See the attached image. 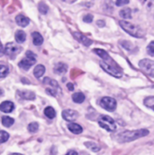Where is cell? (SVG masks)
Segmentation results:
<instances>
[{"label": "cell", "mask_w": 154, "mask_h": 155, "mask_svg": "<svg viewBox=\"0 0 154 155\" xmlns=\"http://www.w3.org/2000/svg\"><path fill=\"white\" fill-rule=\"evenodd\" d=\"M149 134V131L145 129L136 130V131H126L116 135V140L119 143H128L133 142L136 139L144 137Z\"/></svg>", "instance_id": "1"}, {"label": "cell", "mask_w": 154, "mask_h": 155, "mask_svg": "<svg viewBox=\"0 0 154 155\" xmlns=\"http://www.w3.org/2000/svg\"><path fill=\"white\" fill-rule=\"evenodd\" d=\"M120 25L123 27V30H125L132 36H134V37H137V38H141V37L144 36L143 30L140 26H138L136 25H133V24L129 23L127 21L122 20V21H120Z\"/></svg>", "instance_id": "2"}, {"label": "cell", "mask_w": 154, "mask_h": 155, "mask_svg": "<svg viewBox=\"0 0 154 155\" xmlns=\"http://www.w3.org/2000/svg\"><path fill=\"white\" fill-rule=\"evenodd\" d=\"M98 124L102 128L105 129L108 132H114V131H116V128H117L116 124L113 121V119L108 115L100 116L98 119Z\"/></svg>", "instance_id": "3"}, {"label": "cell", "mask_w": 154, "mask_h": 155, "mask_svg": "<svg viewBox=\"0 0 154 155\" xmlns=\"http://www.w3.org/2000/svg\"><path fill=\"white\" fill-rule=\"evenodd\" d=\"M35 61H36L35 54L31 51H27L25 53V58L22 59L19 62L18 65H19V67L23 68L24 70H28L32 65H34L35 64Z\"/></svg>", "instance_id": "4"}, {"label": "cell", "mask_w": 154, "mask_h": 155, "mask_svg": "<svg viewBox=\"0 0 154 155\" xmlns=\"http://www.w3.org/2000/svg\"><path fill=\"white\" fill-rule=\"evenodd\" d=\"M100 65H101V67H102L106 73H108L109 74H111V75H113V76H114V77L120 78V77H122V75H123L122 70L119 69V67H117V65L114 66V65L110 64H108V63H106V62H104V61L100 62Z\"/></svg>", "instance_id": "5"}, {"label": "cell", "mask_w": 154, "mask_h": 155, "mask_svg": "<svg viewBox=\"0 0 154 155\" xmlns=\"http://www.w3.org/2000/svg\"><path fill=\"white\" fill-rule=\"evenodd\" d=\"M21 51H22V47L13 42L7 43L4 48V53L11 58H14L15 56H16Z\"/></svg>", "instance_id": "6"}, {"label": "cell", "mask_w": 154, "mask_h": 155, "mask_svg": "<svg viewBox=\"0 0 154 155\" xmlns=\"http://www.w3.org/2000/svg\"><path fill=\"white\" fill-rule=\"evenodd\" d=\"M100 104L103 109H105L109 112H113L117 106V103H116L115 99H113L112 97H103L100 101Z\"/></svg>", "instance_id": "7"}, {"label": "cell", "mask_w": 154, "mask_h": 155, "mask_svg": "<svg viewBox=\"0 0 154 155\" xmlns=\"http://www.w3.org/2000/svg\"><path fill=\"white\" fill-rule=\"evenodd\" d=\"M139 65L146 73L154 75V63L152 61H151L149 59H143L139 63Z\"/></svg>", "instance_id": "8"}, {"label": "cell", "mask_w": 154, "mask_h": 155, "mask_svg": "<svg viewBox=\"0 0 154 155\" xmlns=\"http://www.w3.org/2000/svg\"><path fill=\"white\" fill-rule=\"evenodd\" d=\"M62 116L65 121L74 122L78 118L79 114H78V113L76 111H74V110H71V109H66V110L63 111Z\"/></svg>", "instance_id": "9"}, {"label": "cell", "mask_w": 154, "mask_h": 155, "mask_svg": "<svg viewBox=\"0 0 154 155\" xmlns=\"http://www.w3.org/2000/svg\"><path fill=\"white\" fill-rule=\"evenodd\" d=\"M73 35H74V36L75 37V39H76L77 41H79L80 43H82V44H83L84 45H85V46H89V45H91L92 43H93L91 39H89L87 36H85L84 35L81 34L80 32H74Z\"/></svg>", "instance_id": "10"}, {"label": "cell", "mask_w": 154, "mask_h": 155, "mask_svg": "<svg viewBox=\"0 0 154 155\" xmlns=\"http://www.w3.org/2000/svg\"><path fill=\"white\" fill-rule=\"evenodd\" d=\"M15 109V105L10 101H5L0 104V111L5 114L11 113Z\"/></svg>", "instance_id": "11"}, {"label": "cell", "mask_w": 154, "mask_h": 155, "mask_svg": "<svg viewBox=\"0 0 154 155\" xmlns=\"http://www.w3.org/2000/svg\"><path fill=\"white\" fill-rule=\"evenodd\" d=\"M17 94L19 97L25 100H34L35 99V94L33 92L30 91H18Z\"/></svg>", "instance_id": "12"}, {"label": "cell", "mask_w": 154, "mask_h": 155, "mask_svg": "<svg viewBox=\"0 0 154 155\" xmlns=\"http://www.w3.org/2000/svg\"><path fill=\"white\" fill-rule=\"evenodd\" d=\"M15 22H16V24L18 25H20L22 27H25V26H26L29 24L30 20H29L28 17H26V16H25L23 15H18L15 17Z\"/></svg>", "instance_id": "13"}, {"label": "cell", "mask_w": 154, "mask_h": 155, "mask_svg": "<svg viewBox=\"0 0 154 155\" xmlns=\"http://www.w3.org/2000/svg\"><path fill=\"white\" fill-rule=\"evenodd\" d=\"M32 38H33V43L34 45H41L44 42V38L41 35L40 33L38 32H33L32 33Z\"/></svg>", "instance_id": "14"}, {"label": "cell", "mask_w": 154, "mask_h": 155, "mask_svg": "<svg viewBox=\"0 0 154 155\" xmlns=\"http://www.w3.org/2000/svg\"><path fill=\"white\" fill-rule=\"evenodd\" d=\"M93 52H94L97 55H99L101 58H103V59L104 60V62H106V61H111V60H112L111 57H110V55L108 54V53H107L106 51L103 50V49L95 48V49H93Z\"/></svg>", "instance_id": "15"}, {"label": "cell", "mask_w": 154, "mask_h": 155, "mask_svg": "<svg viewBox=\"0 0 154 155\" xmlns=\"http://www.w3.org/2000/svg\"><path fill=\"white\" fill-rule=\"evenodd\" d=\"M44 84L50 85V87H48V88L54 89V90H55V91L60 90V87H59L58 83H57L55 80H53V79H51V78H48V77L44 78Z\"/></svg>", "instance_id": "16"}, {"label": "cell", "mask_w": 154, "mask_h": 155, "mask_svg": "<svg viewBox=\"0 0 154 155\" xmlns=\"http://www.w3.org/2000/svg\"><path fill=\"white\" fill-rule=\"evenodd\" d=\"M68 129H69V131L71 132V133H73V134H80L82 132H83V128H82V126H80L79 124H74V123H72V124H68Z\"/></svg>", "instance_id": "17"}, {"label": "cell", "mask_w": 154, "mask_h": 155, "mask_svg": "<svg viewBox=\"0 0 154 155\" xmlns=\"http://www.w3.org/2000/svg\"><path fill=\"white\" fill-rule=\"evenodd\" d=\"M54 73L55 74H64L67 71V65L65 64H64V63H58L54 66Z\"/></svg>", "instance_id": "18"}, {"label": "cell", "mask_w": 154, "mask_h": 155, "mask_svg": "<svg viewBox=\"0 0 154 155\" xmlns=\"http://www.w3.org/2000/svg\"><path fill=\"white\" fill-rule=\"evenodd\" d=\"M45 72V67L42 64H38L34 69V75L36 78H40Z\"/></svg>", "instance_id": "19"}, {"label": "cell", "mask_w": 154, "mask_h": 155, "mask_svg": "<svg viewBox=\"0 0 154 155\" xmlns=\"http://www.w3.org/2000/svg\"><path fill=\"white\" fill-rule=\"evenodd\" d=\"M25 38H26V35H25V33L24 31H22V30L16 31V33H15V41L18 44L24 43L25 40Z\"/></svg>", "instance_id": "20"}, {"label": "cell", "mask_w": 154, "mask_h": 155, "mask_svg": "<svg viewBox=\"0 0 154 155\" xmlns=\"http://www.w3.org/2000/svg\"><path fill=\"white\" fill-rule=\"evenodd\" d=\"M72 98H73V101L74 103H76V104H82L84 101L85 96H84V94L83 93H75V94H73Z\"/></svg>", "instance_id": "21"}, {"label": "cell", "mask_w": 154, "mask_h": 155, "mask_svg": "<svg viewBox=\"0 0 154 155\" xmlns=\"http://www.w3.org/2000/svg\"><path fill=\"white\" fill-rule=\"evenodd\" d=\"M44 115H45L47 118H49V119H54V118L55 117V114H56L54 109L53 107H51V106H47V107L44 109Z\"/></svg>", "instance_id": "22"}, {"label": "cell", "mask_w": 154, "mask_h": 155, "mask_svg": "<svg viewBox=\"0 0 154 155\" xmlns=\"http://www.w3.org/2000/svg\"><path fill=\"white\" fill-rule=\"evenodd\" d=\"M15 121L13 118L11 117H8V116H4L2 118V124L5 126V127H10L14 124Z\"/></svg>", "instance_id": "23"}, {"label": "cell", "mask_w": 154, "mask_h": 155, "mask_svg": "<svg viewBox=\"0 0 154 155\" xmlns=\"http://www.w3.org/2000/svg\"><path fill=\"white\" fill-rule=\"evenodd\" d=\"M143 103H144V104H145L147 107L152 109L154 111V96L146 97V98L144 99V102H143Z\"/></svg>", "instance_id": "24"}, {"label": "cell", "mask_w": 154, "mask_h": 155, "mask_svg": "<svg viewBox=\"0 0 154 155\" xmlns=\"http://www.w3.org/2000/svg\"><path fill=\"white\" fill-rule=\"evenodd\" d=\"M120 15L123 18H131L132 17V10L130 8H124L120 11Z\"/></svg>", "instance_id": "25"}, {"label": "cell", "mask_w": 154, "mask_h": 155, "mask_svg": "<svg viewBox=\"0 0 154 155\" xmlns=\"http://www.w3.org/2000/svg\"><path fill=\"white\" fill-rule=\"evenodd\" d=\"M84 145H85L87 148H89L90 150H92L93 152H98V151H100V147H99L98 145H96L94 143L88 142V143H85Z\"/></svg>", "instance_id": "26"}, {"label": "cell", "mask_w": 154, "mask_h": 155, "mask_svg": "<svg viewBox=\"0 0 154 155\" xmlns=\"http://www.w3.org/2000/svg\"><path fill=\"white\" fill-rule=\"evenodd\" d=\"M8 72H9V69L7 66H5L4 64H0V78L6 76Z\"/></svg>", "instance_id": "27"}, {"label": "cell", "mask_w": 154, "mask_h": 155, "mask_svg": "<svg viewBox=\"0 0 154 155\" xmlns=\"http://www.w3.org/2000/svg\"><path fill=\"white\" fill-rule=\"evenodd\" d=\"M38 9H39V12L43 15L46 14L47 11H48V6L44 3V2H40L39 5H38Z\"/></svg>", "instance_id": "28"}, {"label": "cell", "mask_w": 154, "mask_h": 155, "mask_svg": "<svg viewBox=\"0 0 154 155\" xmlns=\"http://www.w3.org/2000/svg\"><path fill=\"white\" fill-rule=\"evenodd\" d=\"M9 139V134L5 131H0V143H5Z\"/></svg>", "instance_id": "29"}, {"label": "cell", "mask_w": 154, "mask_h": 155, "mask_svg": "<svg viewBox=\"0 0 154 155\" xmlns=\"http://www.w3.org/2000/svg\"><path fill=\"white\" fill-rule=\"evenodd\" d=\"M38 127H39V125L37 123H31L28 125V131L30 133H35L38 130Z\"/></svg>", "instance_id": "30"}, {"label": "cell", "mask_w": 154, "mask_h": 155, "mask_svg": "<svg viewBox=\"0 0 154 155\" xmlns=\"http://www.w3.org/2000/svg\"><path fill=\"white\" fill-rule=\"evenodd\" d=\"M147 52L151 56L154 57V41L151 42L149 44V45L147 46Z\"/></svg>", "instance_id": "31"}, {"label": "cell", "mask_w": 154, "mask_h": 155, "mask_svg": "<svg viewBox=\"0 0 154 155\" xmlns=\"http://www.w3.org/2000/svg\"><path fill=\"white\" fill-rule=\"evenodd\" d=\"M93 16L92 15H90V14H88V15H84V21L85 22V23H92V21H93Z\"/></svg>", "instance_id": "32"}, {"label": "cell", "mask_w": 154, "mask_h": 155, "mask_svg": "<svg viewBox=\"0 0 154 155\" xmlns=\"http://www.w3.org/2000/svg\"><path fill=\"white\" fill-rule=\"evenodd\" d=\"M128 3H129V1H128V0H122V1L118 0V1H116V2H115V5H118V6H120V5H127Z\"/></svg>", "instance_id": "33"}, {"label": "cell", "mask_w": 154, "mask_h": 155, "mask_svg": "<svg viewBox=\"0 0 154 155\" xmlns=\"http://www.w3.org/2000/svg\"><path fill=\"white\" fill-rule=\"evenodd\" d=\"M66 86H67V88H68L69 91H74V84L72 83H68Z\"/></svg>", "instance_id": "34"}, {"label": "cell", "mask_w": 154, "mask_h": 155, "mask_svg": "<svg viewBox=\"0 0 154 155\" xmlns=\"http://www.w3.org/2000/svg\"><path fill=\"white\" fill-rule=\"evenodd\" d=\"M97 25L98 26H100V27H103L104 26V25H105V23H104V21H102V20H99V21H97Z\"/></svg>", "instance_id": "35"}, {"label": "cell", "mask_w": 154, "mask_h": 155, "mask_svg": "<svg viewBox=\"0 0 154 155\" xmlns=\"http://www.w3.org/2000/svg\"><path fill=\"white\" fill-rule=\"evenodd\" d=\"M4 54V47L2 45V43L0 42V56H2Z\"/></svg>", "instance_id": "36"}, {"label": "cell", "mask_w": 154, "mask_h": 155, "mask_svg": "<svg viewBox=\"0 0 154 155\" xmlns=\"http://www.w3.org/2000/svg\"><path fill=\"white\" fill-rule=\"evenodd\" d=\"M65 155H78V153L75 151H69Z\"/></svg>", "instance_id": "37"}, {"label": "cell", "mask_w": 154, "mask_h": 155, "mask_svg": "<svg viewBox=\"0 0 154 155\" xmlns=\"http://www.w3.org/2000/svg\"><path fill=\"white\" fill-rule=\"evenodd\" d=\"M2 94H3V92H2V91H1V89H0V95H1Z\"/></svg>", "instance_id": "38"}, {"label": "cell", "mask_w": 154, "mask_h": 155, "mask_svg": "<svg viewBox=\"0 0 154 155\" xmlns=\"http://www.w3.org/2000/svg\"><path fill=\"white\" fill-rule=\"evenodd\" d=\"M11 155H22V154H18V153H14V154H11Z\"/></svg>", "instance_id": "39"}]
</instances>
